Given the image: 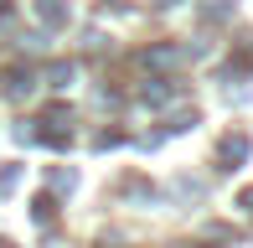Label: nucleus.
I'll list each match as a JSON object with an SVG mask.
<instances>
[{"instance_id":"obj_1","label":"nucleus","mask_w":253,"mask_h":248,"mask_svg":"<svg viewBox=\"0 0 253 248\" xmlns=\"http://www.w3.org/2000/svg\"><path fill=\"white\" fill-rule=\"evenodd\" d=\"M243 150H248V140H243V134H233V140H222V171H233V165L243 161Z\"/></svg>"},{"instance_id":"obj_2","label":"nucleus","mask_w":253,"mask_h":248,"mask_svg":"<svg viewBox=\"0 0 253 248\" xmlns=\"http://www.w3.org/2000/svg\"><path fill=\"white\" fill-rule=\"evenodd\" d=\"M42 21H47V26H62V21H67L62 0H42Z\"/></svg>"},{"instance_id":"obj_3","label":"nucleus","mask_w":253,"mask_h":248,"mask_svg":"<svg viewBox=\"0 0 253 248\" xmlns=\"http://www.w3.org/2000/svg\"><path fill=\"white\" fill-rule=\"evenodd\" d=\"M67 78H73V67H67V62H57V67H52V88H62Z\"/></svg>"},{"instance_id":"obj_4","label":"nucleus","mask_w":253,"mask_h":248,"mask_svg":"<svg viewBox=\"0 0 253 248\" xmlns=\"http://www.w3.org/2000/svg\"><path fill=\"white\" fill-rule=\"evenodd\" d=\"M16 181H21V171H16V165H5V171H0V191H10Z\"/></svg>"},{"instance_id":"obj_5","label":"nucleus","mask_w":253,"mask_h":248,"mask_svg":"<svg viewBox=\"0 0 253 248\" xmlns=\"http://www.w3.org/2000/svg\"><path fill=\"white\" fill-rule=\"evenodd\" d=\"M73 181H78L73 171H52V186H57V191H67V186H73Z\"/></svg>"},{"instance_id":"obj_6","label":"nucleus","mask_w":253,"mask_h":248,"mask_svg":"<svg viewBox=\"0 0 253 248\" xmlns=\"http://www.w3.org/2000/svg\"><path fill=\"white\" fill-rule=\"evenodd\" d=\"M238 207H243V212H253V191H243V197H238Z\"/></svg>"}]
</instances>
